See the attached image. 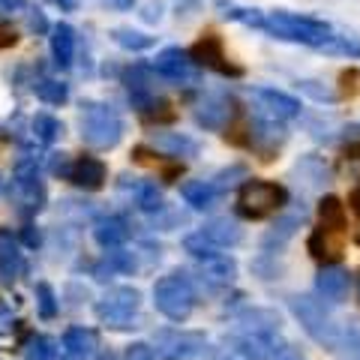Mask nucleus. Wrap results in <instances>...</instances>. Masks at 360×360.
I'll use <instances>...</instances> for the list:
<instances>
[{
	"instance_id": "f257e3e1",
	"label": "nucleus",
	"mask_w": 360,
	"mask_h": 360,
	"mask_svg": "<svg viewBox=\"0 0 360 360\" xmlns=\"http://www.w3.org/2000/svg\"><path fill=\"white\" fill-rule=\"evenodd\" d=\"M274 39H285V42H300V45H312V49H328L333 42V27L321 18L312 15H297V13H270L264 18V27Z\"/></svg>"
},
{
	"instance_id": "f03ea898",
	"label": "nucleus",
	"mask_w": 360,
	"mask_h": 360,
	"mask_svg": "<svg viewBox=\"0 0 360 360\" xmlns=\"http://www.w3.org/2000/svg\"><path fill=\"white\" fill-rule=\"evenodd\" d=\"M78 123H82V139L90 148L111 150L123 139V117L105 103H94V99L82 103V120Z\"/></svg>"
},
{
	"instance_id": "7ed1b4c3",
	"label": "nucleus",
	"mask_w": 360,
	"mask_h": 360,
	"mask_svg": "<svg viewBox=\"0 0 360 360\" xmlns=\"http://www.w3.org/2000/svg\"><path fill=\"white\" fill-rule=\"evenodd\" d=\"M153 307L168 321H186L195 309V288L184 274H168L156 279L153 285Z\"/></svg>"
},
{
	"instance_id": "20e7f679",
	"label": "nucleus",
	"mask_w": 360,
	"mask_h": 360,
	"mask_svg": "<svg viewBox=\"0 0 360 360\" xmlns=\"http://www.w3.org/2000/svg\"><path fill=\"white\" fill-rule=\"evenodd\" d=\"M139 307H141L139 288L120 285V288H111V291H105V295L99 297L96 319L111 330H127V328H132L135 315H139Z\"/></svg>"
},
{
	"instance_id": "39448f33",
	"label": "nucleus",
	"mask_w": 360,
	"mask_h": 360,
	"mask_svg": "<svg viewBox=\"0 0 360 360\" xmlns=\"http://www.w3.org/2000/svg\"><path fill=\"white\" fill-rule=\"evenodd\" d=\"M291 309H295V315L303 324V330H307L315 342H321L328 348L340 345V330L342 328H336V324L330 321V315H328V309H324L321 300H315L309 295H295L291 297Z\"/></svg>"
},
{
	"instance_id": "423d86ee",
	"label": "nucleus",
	"mask_w": 360,
	"mask_h": 360,
	"mask_svg": "<svg viewBox=\"0 0 360 360\" xmlns=\"http://www.w3.org/2000/svg\"><path fill=\"white\" fill-rule=\"evenodd\" d=\"M285 205V189L267 180H246L238 195V213L246 219H264Z\"/></svg>"
},
{
	"instance_id": "0eeeda50",
	"label": "nucleus",
	"mask_w": 360,
	"mask_h": 360,
	"mask_svg": "<svg viewBox=\"0 0 360 360\" xmlns=\"http://www.w3.org/2000/svg\"><path fill=\"white\" fill-rule=\"evenodd\" d=\"M153 345L162 360H198L207 340L198 330H160L153 336Z\"/></svg>"
},
{
	"instance_id": "6e6552de",
	"label": "nucleus",
	"mask_w": 360,
	"mask_h": 360,
	"mask_svg": "<svg viewBox=\"0 0 360 360\" xmlns=\"http://www.w3.org/2000/svg\"><path fill=\"white\" fill-rule=\"evenodd\" d=\"M153 72L162 75L165 82H174V84H189L198 78L195 60H189V54L184 49H162L153 58Z\"/></svg>"
},
{
	"instance_id": "1a4fd4ad",
	"label": "nucleus",
	"mask_w": 360,
	"mask_h": 360,
	"mask_svg": "<svg viewBox=\"0 0 360 360\" xmlns=\"http://www.w3.org/2000/svg\"><path fill=\"white\" fill-rule=\"evenodd\" d=\"M231 348L246 360H270L283 352V342L276 340V333H234Z\"/></svg>"
},
{
	"instance_id": "9d476101",
	"label": "nucleus",
	"mask_w": 360,
	"mask_h": 360,
	"mask_svg": "<svg viewBox=\"0 0 360 360\" xmlns=\"http://www.w3.org/2000/svg\"><path fill=\"white\" fill-rule=\"evenodd\" d=\"M189 58H193L195 63H201V66H207V70L222 72V75H240L238 66H231L229 60H225L222 42L213 37V33H207L205 39H198V42H195V49L189 51Z\"/></svg>"
},
{
	"instance_id": "9b49d317",
	"label": "nucleus",
	"mask_w": 360,
	"mask_h": 360,
	"mask_svg": "<svg viewBox=\"0 0 360 360\" xmlns=\"http://www.w3.org/2000/svg\"><path fill=\"white\" fill-rule=\"evenodd\" d=\"M348 285H352V276H348V270L340 264H324L319 270V276H315V288H319V295L328 303L345 300Z\"/></svg>"
},
{
	"instance_id": "f8f14e48",
	"label": "nucleus",
	"mask_w": 360,
	"mask_h": 360,
	"mask_svg": "<svg viewBox=\"0 0 360 360\" xmlns=\"http://www.w3.org/2000/svg\"><path fill=\"white\" fill-rule=\"evenodd\" d=\"M255 99L262 103L264 115L274 117V120H291L300 115V103L295 96L283 94V90H274V87H258L255 90Z\"/></svg>"
},
{
	"instance_id": "ddd939ff",
	"label": "nucleus",
	"mask_w": 360,
	"mask_h": 360,
	"mask_svg": "<svg viewBox=\"0 0 360 360\" xmlns=\"http://www.w3.org/2000/svg\"><path fill=\"white\" fill-rule=\"evenodd\" d=\"M105 177H108V168L105 162L99 160V156H78V160L72 162L70 168V180L75 186H82V189H99L105 184Z\"/></svg>"
},
{
	"instance_id": "4468645a",
	"label": "nucleus",
	"mask_w": 360,
	"mask_h": 360,
	"mask_svg": "<svg viewBox=\"0 0 360 360\" xmlns=\"http://www.w3.org/2000/svg\"><path fill=\"white\" fill-rule=\"evenodd\" d=\"M231 103L225 96H219V94H210V96H205L198 103V108H195V123L198 127H205V129H222L225 123L231 120Z\"/></svg>"
},
{
	"instance_id": "2eb2a0df",
	"label": "nucleus",
	"mask_w": 360,
	"mask_h": 360,
	"mask_svg": "<svg viewBox=\"0 0 360 360\" xmlns=\"http://www.w3.org/2000/svg\"><path fill=\"white\" fill-rule=\"evenodd\" d=\"M198 270H201V283H207L210 288H225L238 276V264H234L231 255H213L207 262H201Z\"/></svg>"
},
{
	"instance_id": "dca6fc26",
	"label": "nucleus",
	"mask_w": 360,
	"mask_h": 360,
	"mask_svg": "<svg viewBox=\"0 0 360 360\" xmlns=\"http://www.w3.org/2000/svg\"><path fill=\"white\" fill-rule=\"evenodd\" d=\"M51 60L58 70H70L75 60V30L66 21L51 27Z\"/></svg>"
},
{
	"instance_id": "f3484780",
	"label": "nucleus",
	"mask_w": 360,
	"mask_h": 360,
	"mask_svg": "<svg viewBox=\"0 0 360 360\" xmlns=\"http://www.w3.org/2000/svg\"><path fill=\"white\" fill-rule=\"evenodd\" d=\"M307 219V210H291V213H285V217H279L276 222H274V229H270L267 234H264V250H279V246H285L291 238H295V231L300 229V222Z\"/></svg>"
},
{
	"instance_id": "a211bd4d",
	"label": "nucleus",
	"mask_w": 360,
	"mask_h": 360,
	"mask_svg": "<svg viewBox=\"0 0 360 360\" xmlns=\"http://www.w3.org/2000/svg\"><path fill=\"white\" fill-rule=\"evenodd\" d=\"M94 238L103 250H120L123 240L129 238V229L120 217H103L94 222Z\"/></svg>"
},
{
	"instance_id": "6ab92c4d",
	"label": "nucleus",
	"mask_w": 360,
	"mask_h": 360,
	"mask_svg": "<svg viewBox=\"0 0 360 360\" xmlns=\"http://www.w3.org/2000/svg\"><path fill=\"white\" fill-rule=\"evenodd\" d=\"M201 234H205L217 250H229V246H238L243 240V229L234 219H213L201 229Z\"/></svg>"
},
{
	"instance_id": "aec40b11",
	"label": "nucleus",
	"mask_w": 360,
	"mask_h": 360,
	"mask_svg": "<svg viewBox=\"0 0 360 360\" xmlns=\"http://www.w3.org/2000/svg\"><path fill=\"white\" fill-rule=\"evenodd\" d=\"M180 195L193 210H210L219 198V189L213 186V180H189L180 186Z\"/></svg>"
},
{
	"instance_id": "412c9836",
	"label": "nucleus",
	"mask_w": 360,
	"mask_h": 360,
	"mask_svg": "<svg viewBox=\"0 0 360 360\" xmlns=\"http://www.w3.org/2000/svg\"><path fill=\"white\" fill-rule=\"evenodd\" d=\"M21 274V246L9 231H0V276L4 283H13Z\"/></svg>"
},
{
	"instance_id": "4be33fe9",
	"label": "nucleus",
	"mask_w": 360,
	"mask_h": 360,
	"mask_svg": "<svg viewBox=\"0 0 360 360\" xmlns=\"http://www.w3.org/2000/svg\"><path fill=\"white\" fill-rule=\"evenodd\" d=\"M238 333H276L279 330V315L274 309H250L240 315Z\"/></svg>"
},
{
	"instance_id": "5701e85b",
	"label": "nucleus",
	"mask_w": 360,
	"mask_h": 360,
	"mask_svg": "<svg viewBox=\"0 0 360 360\" xmlns=\"http://www.w3.org/2000/svg\"><path fill=\"white\" fill-rule=\"evenodd\" d=\"M309 252L315 258H336L342 252V231H333V229H315L312 238H309Z\"/></svg>"
},
{
	"instance_id": "b1692460",
	"label": "nucleus",
	"mask_w": 360,
	"mask_h": 360,
	"mask_svg": "<svg viewBox=\"0 0 360 360\" xmlns=\"http://www.w3.org/2000/svg\"><path fill=\"white\" fill-rule=\"evenodd\" d=\"M153 144L165 156H193V153H198V144L193 139H186V135H180V132H160V135H153Z\"/></svg>"
},
{
	"instance_id": "393cba45",
	"label": "nucleus",
	"mask_w": 360,
	"mask_h": 360,
	"mask_svg": "<svg viewBox=\"0 0 360 360\" xmlns=\"http://www.w3.org/2000/svg\"><path fill=\"white\" fill-rule=\"evenodd\" d=\"M63 348L66 354H78V357H90L96 352V336L87 328H70L63 333Z\"/></svg>"
},
{
	"instance_id": "a878e982",
	"label": "nucleus",
	"mask_w": 360,
	"mask_h": 360,
	"mask_svg": "<svg viewBox=\"0 0 360 360\" xmlns=\"http://www.w3.org/2000/svg\"><path fill=\"white\" fill-rule=\"evenodd\" d=\"M33 94H37L45 105H63L70 99V84L58 82V78H39L33 82Z\"/></svg>"
},
{
	"instance_id": "bb28decb",
	"label": "nucleus",
	"mask_w": 360,
	"mask_h": 360,
	"mask_svg": "<svg viewBox=\"0 0 360 360\" xmlns=\"http://www.w3.org/2000/svg\"><path fill=\"white\" fill-rule=\"evenodd\" d=\"M319 217H321V225L324 229H333V231H342L345 229V207H342V201L340 198H321V205H319Z\"/></svg>"
},
{
	"instance_id": "cd10ccee",
	"label": "nucleus",
	"mask_w": 360,
	"mask_h": 360,
	"mask_svg": "<svg viewBox=\"0 0 360 360\" xmlns=\"http://www.w3.org/2000/svg\"><path fill=\"white\" fill-rule=\"evenodd\" d=\"M111 39H115L120 49H127V51H148L150 45H153V37H148V33H139V30H132V27L111 30Z\"/></svg>"
},
{
	"instance_id": "c85d7f7f",
	"label": "nucleus",
	"mask_w": 360,
	"mask_h": 360,
	"mask_svg": "<svg viewBox=\"0 0 360 360\" xmlns=\"http://www.w3.org/2000/svg\"><path fill=\"white\" fill-rule=\"evenodd\" d=\"M135 205L148 213H160L162 210V193L156 189V184H150V180H139V184H135Z\"/></svg>"
},
{
	"instance_id": "c756f323",
	"label": "nucleus",
	"mask_w": 360,
	"mask_h": 360,
	"mask_svg": "<svg viewBox=\"0 0 360 360\" xmlns=\"http://www.w3.org/2000/svg\"><path fill=\"white\" fill-rule=\"evenodd\" d=\"M60 132H63V127H60L58 117L45 115V111H39V115L33 117V139H37L39 144H51Z\"/></svg>"
},
{
	"instance_id": "7c9ffc66",
	"label": "nucleus",
	"mask_w": 360,
	"mask_h": 360,
	"mask_svg": "<svg viewBox=\"0 0 360 360\" xmlns=\"http://www.w3.org/2000/svg\"><path fill=\"white\" fill-rule=\"evenodd\" d=\"M295 174L297 177H307L309 186H319L321 180L328 184V165H324L319 156H303V160L297 162V168H295Z\"/></svg>"
},
{
	"instance_id": "2f4dec72",
	"label": "nucleus",
	"mask_w": 360,
	"mask_h": 360,
	"mask_svg": "<svg viewBox=\"0 0 360 360\" xmlns=\"http://www.w3.org/2000/svg\"><path fill=\"white\" fill-rule=\"evenodd\" d=\"M219 9H222V15H225V18H231V21H240V25H246V27H258V30L264 27V15L258 13V9L234 6V4H219Z\"/></svg>"
},
{
	"instance_id": "473e14b6",
	"label": "nucleus",
	"mask_w": 360,
	"mask_h": 360,
	"mask_svg": "<svg viewBox=\"0 0 360 360\" xmlns=\"http://www.w3.org/2000/svg\"><path fill=\"white\" fill-rule=\"evenodd\" d=\"M184 250H186L189 255H195L198 262H207V258L219 255V252H217V246H213L201 231H195V234H189V238H184Z\"/></svg>"
},
{
	"instance_id": "72a5a7b5",
	"label": "nucleus",
	"mask_w": 360,
	"mask_h": 360,
	"mask_svg": "<svg viewBox=\"0 0 360 360\" xmlns=\"http://www.w3.org/2000/svg\"><path fill=\"white\" fill-rule=\"evenodd\" d=\"M58 348H54L51 336H33L25 348V360H54Z\"/></svg>"
},
{
	"instance_id": "f704fd0d",
	"label": "nucleus",
	"mask_w": 360,
	"mask_h": 360,
	"mask_svg": "<svg viewBox=\"0 0 360 360\" xmlns=\"http://www.w3.org/2000/svg\"><path fill=\"white\" fill-rule=\"evenodd\" d=\"M336 348H342L348 357L360 360V324L357 321H348L345 328L340 330V345H336Z\"/></svg>"
},
{
	"instance_id": "c9c22d12",
	"label": "nucleus",
	"mask_w": 360,
	"mask_h": 360,
	"mask_svg": "<svg viewBox=\"0 0 360 360\" xmlns=\"http://www.w3.org/2000/svg\"><path fill=\"white\" fill-rule=\"evenodd\" d=\"M324 51H330V54H348V58H360V39L357 37H348V33H336L333 42Z\"/></svg>"
},
{
	"instance_id": "e433bc0d",
	"label": "nucleus",
	"mask_w": 360,
	"mask_h": 360,
	"mask_svg": "<svg viewBox=\"0 0 360 360\" xmlns=\"http://www.w3.org/2000/svg\"><path fill=\"white\" fill-rule=\"evenodd\" d=\"M37 300H39V315L42 319H54V315H58V297H54V288L49 283L37 285Z\"/></svg>"
},
{
	"instance_id": "4c0bfd02",
	"label": "nucleus",
	"mask_w": 360,
	"mask_h": 360,
	"mask_svg": "<svg viewBox=\"0 0 360 360\" xmlns=\"http://www.w3.org/2000/svg\"><path fill=\"white\" fill-rule=\"evenodd\" d=\"M105 262L111 264L115 274H132V270H135V255L127 252V250H111L105 255Z\"/></svg>"
},
{
	"instance_id": "58836bf2",
	"label": "nucleus",
	"mask_w": 360,
	"mask_h": 360,
	"mask_svg": "<svg viewBox=\"0 0 360 360\" xmlns=\"http://www.w3.org/2000/svg\"><path fill=\"white\" fill-rule=\"evenodd\" d=\"M123 360H153V348L144 342H132L127 348V354H123Z\"/></svg>"
},
{
	"instance_id": "ea45409f",
	"label": "nucleus",
	"mask_w": 360,
	"mask_h": 360,
	"mask_svg": "<svg viewBox=\"0 0 360 360\" xmlns=\"http://www.w3.org/2000/svg\"><path fill=\"white\" fill-rule=\"evenodd\" d=\"M27 27L33 30V33H49L51 30V25L45 21V15H42V9H30L27 13Z\"/></svg>"
},
{
	"instance_id": "a19ab883",
	"label": "nucleus",
	"mask_w": 360,
	"mask_h": 360,
	"mask_svg": "<svg viewBox=\"0 0 360 360\" xmlns=\"http://www.w3.org/2000/svg\"><path fill=\"white\" fill-rule=\"evenodd\" d=\"M315 84H319V82H300V87L307 90L309 96H315V99H319V103H324V99H328V103H330V99H333L330 90H321V87H315Z\"/></svg>"
},
{
	"instance_id": "79ce46f5",
	"label": "nucleus",
	"mask_w": 360,
	"mask_h": 360,
	"mask_svg": "<svg viewBox=\"0 0 360 360\" xmlns=\"http://www.w3.org/2000/svg\"><path fill=\"white\" fill-rule=\"evenodd\" d=\"M15 42H18L15 30L9 27V25H4V21H0V49H9V45H15Z\"/></svg>"
},
{
	"instance_id": "37998d69",
	"label": "nucleus",
	"mask_w": 360,
	"mask_h": 360,
	"mask_svg": "<svg viewBox=\"0 0 360 360\" xmlns=\"http://www.w3.org/2000/svg\"><path fill=\"white\" fill-rule=\"evenodd\" d=\"M25 243L27 246H39V231H33V225L25 229Z\"/></svg>"
},
{
	"instance_id": "c03bdc74",
	"label": "nucleus",
	"mask_w": 360,
	"mask_h": 360,
	"mask_svg": "<svg viewBox=\"0 0 360 360\" xmlns=\"http://www.w3.org/2000/svg\"><path fill=\"white\" fill-rule=\"evenodd\" d=\"M108 6H115V9H132L135 0H105Z\"/></svg>"
},
{
	"instance_id": "a18cd8bd",
	"label": "nucleus",
	"mask_w": 360,
	"mask_h": 360,
	"mask_svg": "<svg viewBox=\"0 0 360 360\" xmlns=\"http://www.w3.org/2000/svg\"><path fill=\"white\" fill-rule=\"evenodd\" d=\"M348 201H352V207H354V210L360 213V184L354 186V193H352V195H348Z\"/></svg>"
},
{
	"instance_id": "49530a36",
	"label": "nucleus",
	"mask_w": 360,
	"mask_h": 360,
	"mask_svg": "<svg viewBox=\"0 0 360 360\" xmlns=\"http://www.w3.org/2000/svg\"><path fill=\"white\" fill-rule=\"evenodd\" d=\"M99 360H117V357H115V352H103V354H99Z\"/></svg>"
},
{
	"instance_id": "de8ad7c7",
	"label": "nucleus",
	"mask_w": 360,
	"mask_h": 360,
	"mask_svg": "<svg viewBox=\"0 0 360 360\" xmlns=\"http://www.w3.org/2000/svg\"><path fill=\"white\" fill-rule=\"evenodd\" d=\"M60 360H87V357H78V354H63Z\"/></svg>"
},
{
	"instance_id": "09e8293b",
	"label": "nucleus",
	"mask_w": 360,
	"mask_h": 360,
	"mask_svg": "<svg viewBox=\"0 0 360 360\" xmlns=\"http://www.w3.org/2000/svg\"><path fill=\"white\" fill-rule=\"evenodd\" d=\"M354 238H357V243H360V222H357V234H354Z\"/></svg>"
},
{
	"instance_id": "8fccbe9b",
	"label": "nucleus",
	"mask_w": 360,
	"mask_h": 360,
	"mask_svg": "<svg viewBox=\"0 0 360 360\" xmlns=\"http://www.w3.org/2000/svg\"><path fill=\"white\" fill-rule=\"evenodd\" d=\"M357 297H360V274H357Z\"/></svg>"
},
{
	"instance_id": "3c124183",
	"label": "nucleus",
	"mask_w": 360,
	"mask_h": 360,
	"mask_svg": "<svg viewBox=\"0 0 360 360\" xmlns=\"http://www.w3.org/2000/svg\"><path fill=\"white\" fill-rule=\"evenodd\" d=\"M217 360H231V357H225V354H222V357H217Z\"/></svg>"
},
{
	"instance_id": "603ef678",
	"label": "nucleus",
	"mask_w": 360,
	"mask_h": 360,
	"mask_svg": "<svg viewBox=\"0 0 360 360\" xmlns=\"http://www.w3.org/2000/svg\"><path fill=\"white\" fill-rule=\"evenodd\" d=\"M0 189H4V180H0Z\"/></svg>"
}]
</instances>
